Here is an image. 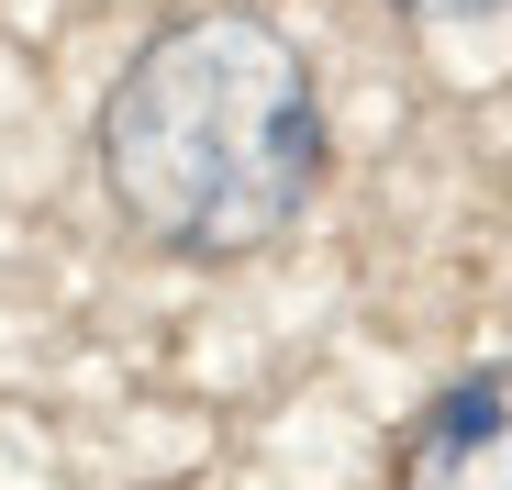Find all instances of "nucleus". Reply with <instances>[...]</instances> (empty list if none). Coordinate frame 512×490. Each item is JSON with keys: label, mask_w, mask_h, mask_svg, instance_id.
I'll return each mask as SVG.
<instances>
[{"label": "nucleus", "mask_w": 512, "mask_h": 490, "mask_svg": "<svg viewBox=\"0 0 512 490\" xmlns=\"http://www.w3.org/2000/svg\"><path fill=\"white\" fill-rule=\"evenodd\" d=\"M101 179L167 257H256L323 179L312 67L256 12L167 23L101 101Z\"/></svg>", "instance_id": "f257e3e1"}, {"label": "nucleus", "mask_w": 512, "mask_h": 490, "mask_svg": "<svg viewBox=\"0 0 512 490\" xmlns=\"http://www.w3.org/2000/svg\"><path fill=\"white\" fill-rule=\"evenodd\" d=\"M401 490H512V368L423 401V424L401 435Z\"/></svg>", "instance_id": "f03ea898"}, {"label": "nucleus", "mask_w": 512, "mask_h": 490, "mask_svg": "<svg viewBox=\"0 0 512 490\" xmlns=\"http://www.w3.org/2000/svg\"><path fill=\"white\" fill-rule=\"evenodd\" d=\"M412 12H512V0H412Z\"/></svg>", "instance_id": "7ed1b4c3"}]
</instances>
